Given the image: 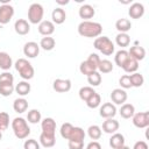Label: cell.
<instances>
[{
	"label": "cell",
	"mask_w": 149,
	"mask_h": 149,
	"mask_svg": "<svg viewBox=\"0 0 149 149\" xmlns=\"http://www.w3.org/2000/svg\"><path fill=\"white\" fill-rule=\"evenodd\" d=\"M78 34L84 37H99L102 33V26L94 21H81L78 24Z\"/></svg>",
	"instance_id": "obj_1"
},
{
	"label": "cell",
	"mask_w": 149,
	"mask_h": 149,
	"mask_svg": "<svg viewBox=\"0 0 149 149\" xmlns=\"http://www.w3.org/2000/svg\"><path fill=\"white\" fill-rule=\"evenodd\" d=\"M14 66H15V70L19 72L20 77H21L23 80H27V81H28V80L31 79V78L34 77V74H35V70H34L31 63H30L28 59H26V58H19V59L15 62Z\"/></svg>",
	"instance_id": "obj_2"
},
{
	"label": "cell",
	"mask_w": 149,
	"mask_h": 149,
	"mask_svg": "<svg viewBox=\"0 0 149 149\" xmlns=\"http://www.w3.org/2000/svg\"><path fill=\"white\" fill-rule=\"evenodd\" d=\"M12 129H13L14 135L19 140L27 139L28 135L30 134V128L28 126V122L26 121V119L21 116H17L12 121Z\"/></svg>",
	"instance_id": "obj_3"
},
{
	"label": "cell",
	"mask_w": 149,
	"mask_h": 149,
	"mask_svg": "<svg viewBox=\"0 0 149 149\" xmlns=\"http://www.w3.org/2000/svg\"><path fill=\"white\" fill-rule=\"evenodd\" d=\"M99 62H100V57L97 54H90V56L87 57V59L83 61L80 63V65H79L80 73L81 74H85V76H88V74L95 72L97 69H98Z\"/></svg>",
	"instance_id": "obj_4"
},
{
	"label": "cell",
	"mask_w": 149,
	"mask_h": 149,
	"mask_svg": "<svg viewBox=\"0 0 149 149\" xmlns=\"http://www.w3.org/2000/svg\"><path fill=\"white\" fill-rule=\"evenodd\" d=\"M93 45L97 50H99L105 56H111L114 52V43L107 37V36H99L94 40Z\"/></svg>",
	"instance_id": "obj_5"
},
{
	"label": "cell",
	"mask_w": 149,
	"mask_h": 149,
	"mask_svg": "<svg viewBox=\"0 0 149 149\" xmlns=\"http://www.w3.org/2000/svg\"><path fill=\"white\" fill-rule=\"evenodd\" d=\"M43 15H44V9L41 3L34 2L29 6L28 8V21L33 24L41 23L43 21Z\"/></svg>",
	"instance_id": "obj_6"
},
{
	"label": "cell",
	"mask_w": 149,
	"mask_h": 149,
	"mask_svg": "<svg viewBox=\"0 0 149 149\" xmlns=\"http://www.w3.org/2000/svg\"><path fill=\"white\" fill-rule=\"evenodd\" d=\"M133 125L137 128H147L149 126V112L135 113L132 118Z\"/></svg>",
	"instance_id": "obj_7"
},
{
	"label": "cell",
	"mask_w": 149,
	"mask_h": 149,
	"mask_svg": "<svg viewBox=\"0 0 149 149\" xmlns=\"http://www.w3.org/2000/svg\"><path fill=\"white\" fill-rule=\"evenodd\" d=\"M14 15V7L10 3L0 6V24H7Z\"/></svg>",
	"instance_id": "obj_8"
},
{
	"label": "cell",
	"mask_w": 149,
	"mask_h": 149,
	"mask_svg": "<svg viewBox=\"0 0 149 149\" xmlns=\"http://www.w3.org/2000/svg\"><path fill=\"white\" fill-rule=\"evenodd\" d=\"M99 114L101 118L105 119H112L116 115V107L112 102H105L99 108Z\"/></svg>",
	"instance_id": "obj_9"
},
{
	"label": "cell",
	"mask_w": 149,
	"mask_h": 149,
	"mask_svg": "<svg viewBox=\"0 0 149 149\" xmlns=\"http://www.w3.org/2000/svg\"><path fill=\"white\" fill-rule=\"evenodd\" d=\"M52 88L58 93H65L71 90V80L70 79H62L57 78L52 83Z\"/></svg>",
	"instance_id": "obj_10"
},
{
	"label": "cell",
	"mask_w": 149,
	"mask_h": 149,
	"mask_svg": "<svg viewBox=\"0 0 149 149\" xmlns=\"http://www.w3.org/2000/svg\"><path fill=\"white\" fill-rule=\"evenodd\" d=\"M23 54L28 58H35L40 54V45L36 42H34V41L27 42L23 45Z\"/></svg>",
	"instance_id": "obj_11"
},
{
	"label": "cell",
	"mask_w": 149,
	"mask_h": 149,
	"mask_svg": "<svg viewBox=\"0 0 149 149\" xmlns=\"http://www.w3.org/2000/svg\"><path fill=\"white\" fill-rule=\"evenodd\" d=\"M127 98H128L127 92L123 88H114L111 92V99H112L113 104H115V105H123L126 102Z\"/></svg>",
	"instance_id": "obj_12"
},
{
	"label": "cell",
	"mask_w": 149,
	"mask_h": 149,
	"mask_svg": "<svg viewBox=\"0 0 149 149\" xmlns=\"http://www.w3.org/2000/svg\"><path fill=\"white\" fill-rule=\"evenodd\" d=\"M144 14V6L141 2H133L128 9V15L132 19H141Z\"/></svg>",
	"instance_id": "obj_13"
},
{
	"label": "cell",
	"mask_w": 149,
	"mask_h": 149,
	"mask_svg": "<svg viewBox=\"0 0 149 149\" xmlns=\"http://www.w3.org/2000/svg\"><path fill=\"white\" fill-rule=\"evenodd\" d=\"M41 128H42V133L55 135L56 134V121L52 118H45L41 121Z\"/></svg>",
	"instance_id": "obj_14"
},
{
	"label": "cell",
	"mask_w": 149,
	"mask_h": 149,
	"mask_svg": "<svg viewBox=\"0 0 149 149\" xmlns=\"http://www.w3.org/2000/svg\"><path fill=\"white\" fill-rule=\"evenodd\" d=\"M38 33L43 36H50L54 31H55V24L52 23V21L49 20H43L41 23H38Z\"/></svg>",
	"instance_id": "obj_15"
},
{
	"label": "cell",
	"mask_w": 149,
	"mask_h": 149,
	"mask_svg": "<svg viewBox=\"0 0 149 149\" xmlns=\"http://www.w3.org/2000/svg\"><path fill=\"white\" fill-rule=\"evenodd\" d=\"M128 55H129V57H132L135 61L140 62V61L144 59V57H146V49L143 47H140V45L135 44V45H133V47L129 48Z\"/></svg>",
	"instance_id": "obj_16"
},
{
	"label": "cell",
	"mask_w": 149,
	"mask_h": 149,
	"mask_svg": "<svg viewBox=\"0 0 149 149\" xmlns=\"http://www.w3.org/2000/svg\"><path fill=\"white\" fill-rule=\"evenodd\" d=\"M14 29H15V33L19 35H27L30 31V24L27 20L19 19L14 23Z\"/></svg>",
	"instance_id": "obj_17"
},
{
	"label": "cell",
	"mask_w": 149,
	"mask_h": 149,
	"mask_svg": "<svg viewBox=\"0 0 149 149\" xmlns=\"http://www.w3.org/2000/svg\"><path fill=\"white\" fill-rule=\"evenodd\" d=\"M119 121H116L114 118L112 119H106L102 122V130L107 134H114L119 129Z\"/></svg>",
	"instance_id": "obj_18"
},
{
	"label": "cell",
	"mask_w": 149,
	"mask_h": 149,
	"mask_svg": "<svg viewBox=\"0 0 149 149\" xmlns=\"http://www.w3.org/2000/svg\"><path fill=\"white\" fill-rule=\"evenodd\" d=\"M78 14H79L80 19H85V21H87V19H92L95 15V10L91 5L84 3V5H81L79 7Z\"/></svg>",
	"instance_id": "obj_19"
},
{
	"label": "cell",
	"mask_w": 149,
	"mask_h": 149,
	"mask_svg": "<svg viewBox=\"0 0 149 149\" xmlns=\"http://www.w3.org/2000/svg\"><path fill=\"white\" fill-rule=\"evenodd\" d=\"M51 19L54 24H62L66 19V13L62 7H56L51 13Z\"/></svg>",
	"instance_id": "obj_20"
},
{
	"label": "cell",
	"mask_w": 149,
	"mask_h": 149,
	"mask_svg": "<svg viewBox=\"0 0 149 149\" xmlns=\"http://www.w3.org/2000/svg\"><path fill=\"white\" fill-rule=\"evenodd\" d=\"M119 113H120L121 118H123V119H130V118H133V115L135 114V107H134V105H132V104L125 102L123 105H121Z\"/></svg>",
	"instance_id": "obj_21"
},
{
	"label": "cell",
	"mask_w": 149,
	"mask_h": 149,
	"mask_svg": "<svg viewBox=\"0 0 149 149\" xmlns=\"http://www.w3.org/2000/svg\"><path fill=\"white\" fill-rule=\"evenodd\" d=\"M40 143L44 148H52L55 146V143H56V135L41 133V135H40Z\"/></svg>",
	"instance_id": "obj_22"
},
{
	"label": "cell",
	"mask_w": 149,
	"mask_h": 149,
	"mask_svg": "<svg viewBox=\"0 0 149 149\" xmlns=\"http://www.w3.org/2000/svg\"><path fill=\"white\" fill-rule=\"evenodd\" d=\"M12 66H13L12 57L5 51H0V69L3 71H8Z\"/></svg>",
	"instance_id": "obj_23"
},
{
	"label": "cell",
	"mask_w": 149,
	"mask_h": 149,
	"mask_svg": "<svg viewBox=\"0 0 149 149\" xmlns=\"http://www.w3.org/2000/svg\"><path fill=\"white\" fill-rule=\"evenodd\" d=\"M109 146L113 149H118L122 146H125V136L120 133H114L112 134L111 139H109Z\"/></svg>",
	"instance_id": "obj_24"
},
{
	"label": "cell",
	"mask_w": 149,
	"mask_h": 149,
	"mask_svg": "<svg viewBox=\"0 0 149 149\" xmlns=\"http://www.w3.org/2000/svg\"><path fill=\"white\" fill-rule=\"evenodd\" d=\"M115 28L119 33H126L127 34V31H129L132 28V22L128 19L121 17L115 22Z\"/></svg>",
	"instance_id": "obj_25"
},
{
	"label": "cell",
	"mask_w": 149,
	"mask_h": 149,
	"mask_svg": "<svg viewBox=\"0 0 149 149\" xmlns=\"http://www.w3.org/2000/svg\"><path fill=\"white\" fill-rule=\"evenodd\" d=\"M38 45H40V48H42L43 50H45V51H50V50H52V49L55 48V45H56V41H55V38L51 37V36H44V37L41 38Z\"/></svg>",
	"instance_id": "obj_26"
},
{
	"label": "cell",
	"mask_w": 149,
	"mask_h": 149,
	"mask_svg": "<svg viewBox=\"0 0 149 149\" xmlns=\"http://www.w3.org/2000/svg\"><path fill=\"white\" fill-rule=\"evenodd\" d=\"M13 109L16 113H20V114L23 113V112H26L28 109V101H27V99H24L22 97L15 99L14 102H13Z\"/></svg>",
	"instance_id": "obj_27"
},
{
	"label": "cell",
	"mask_w": 149,
	"mask_h": 149,
	"mask_svg": "<svg viewBox=\"0 0 149 149\" xmlns=\"http://www.w3.org/2000/svg\"><path fill=\"white\" fill-rule=\"evenodd\" d=\"M30 90H31V86H30V84H29L27 80L19 81V84H16V86H15V92H16L19 95H21L22 98H23L24 95H27V94L30 92Z\"/></svg>",
	"instance_id": "obj_28"
},
{
	"label": "cell",
	"mask_w": 149,
	"mask_h": 149,
	"mask_svg": "<svg viewBox=\"0 0 149 149\" xmlns=\"http://www.w3.org/2000/svg\"><path fill=\"white\" fill-rule=\"evenodd\" d=\"M122 69H123V71L127 72V73H134V72H136L137 69H139V62L135 61L134 58L129 57V58L126 61V63L122 65Z\"/></svg>",
	"instance_id": "obj_29"
},
{
	"label": "cell",
	"mask_w": 149,
	"mask_h": 149,
	"mask_svg": "<svg viewBox=\"0 0 149 149\" xmlns=\"http://www.w3.org/2000/svg\"><path fill=\"white\" fill-rule=\"evenodd\" d=\"M128 58H129L128 51L121 49V50L116 51V54H115V56H114V62H115V64H116L119 68H122V65L126 63V61H127Z\"/></svg>",
	"instance_id": "obj_30"
},
{
	"label": "cell",
	"mask_w": 149,
	"mask_h": 149,
	"mask_svg": "<svg viewBox=\"0 0 149 149\" xmlns=\"http://www.w3.org/2000/svg\"><path fill=\"white\" fill-rule=\"evenodd\" d=\"M85 130L80 127H73L71 134H70V137L68 141H84L85 139Z\"/></svg>",
	"instance_id": "obj_31"
},
{
	"label": "cell",
	"mask_w": 149,
	"mask_h": 149,
	"mask_svg": "<svg viewBox=\"0 0 149 149\" xmlns=\"http://www.w3.org/2000/svg\"><path fill=\"white\" fill-rule=\"evenodd\" d=\"M97 71L99 73H109L113 71V63L108 59H100Z\"/></svg>",
	"instance_id": "obj_32"
},
{
	"label": "cell",
	"mask_w": 149,
	"mask_h": 149,
	"mask_svg": "<svg viewBox=\"0 0 149 149\" xmlns=\"http://www.w3.org/2000/svg\"><path fill=\"white\" fill-rule=\"evenodd\" d=\"M115 43L121 48H126L130 43V36L126 33H119L115 36Z\"/></svg>",
	"instance_id": "obj_33"
},
{
	"label": "cell",
	"mask_w": 149,
	"mask_h": 149,
	"mask_svg": "<svg viewBox=\"0 0 149 149\" xmlns=\"http://www.w3.org/2000/svg\"><path fill=\"white\" fill-rule=\"evenodd\" d=\"M129 79H130L132 87H141L144 84V77L139 72H134L129 74Z\"/></svg>",
	"instance_id": "obj_34"
},
{
	"label": "cell",
	"mask_w": 149,
	"mask_h": 149,
	"mask_svg": "<svg viewBox=\"0 0 149 149\" xmlns=\"http://www.w3.org/2000/svg\"><path fill=\"white\" fill-rule=\"evenodd\" d=\"M94 93H95V91H94L93 87H91V86H83V87H80V90H79V92H78L79 98H80L83 101H87Z\"/></svg>",
	"instance_id": "obj_35"
},
{
	"label": "cell",
	"mask_w": 149,
	"mask_h": 149,
	"mask_svg": "<svg viewBox=\"0 0 149 149\" xmlns=\"http://www.w3.org/2000/svg\"><path fill=\"white\" fill-rule=\"evenodd\" d=\"M101 134H102L101 128L98 125H92V126H90L87 128V135L90 136L91 140H94V141L99 140L101 137Z\"/></svg>",
	"instance_id": "obj_36"
},
{
	"label": "cell",
	"mask_w": 149,
	"mask_h": 149,
	"mask_svg": "<svg viewBox=\"0 0 149 149\" xmlns=\"http://www.w3.org/2000/svg\"><path fill=\"white\" fill-rule=\"evenodd\" d=\"M87 83L90 84L91 87H95V86H99L101 84V74L95 71L91 74L87 76Z\"/></svg>",
	"instance_id": "obj_37"
},
{
	"label": "cell",
	"mask_w": 149,
	"mask_h": 149,
	"mask_svg": "<svg viewBox=\"0 0 149 149\" xmlns=\"http://www.w3.org/2000/svg\"><path fill=\"white\" fill-rule=\"evenodd\" d=\"M42 119V115H41V112L38 109H30L27 114V120L28 122L30 123H38Z\"/></svg>",
	"instance_id": "obj_38"
},
{
	"label": "cell",
	"mask_w": 149,
	"mask_h": 149,
	"mask_svg": "<svg viewBox=\"0 0 149 149\" xmlns=\"http://www.w3.org/2000/svg\"><path fill=\"white\" fill-rule=\"evenodd\" d=\"M86 102V105H87V107L88 108H97V107H99L100 106V102H101V97H100V94L99 93H94L87 101H85Z\"/></svg>",
	"instance_id": "obj_39"
},
{
	"label": "cell",
	"mask_w": 149,
	"mask_h": 149,
	"mask_svg": "<svg viewBox=\"0 0 149 149\" xmlns=\"http://www.w3.org/2000/svg\"><path fill=\"white\" fill-rule=\"evenodd\" d=\"M72 129H73V126H72L70 122H64V123L61 126V129H59L61 136H62L63 139H65V140H69Z\"/></svg>",
	"instance_id": "obj_40"
},
{
	"label": "cell",
	"mask_w": 149,
	"mask_h": 149,
	"mask_svg": "<svg viewBox=\"0 0 149 149\" xmlns=\"http://www.w3.org/2000/svg\"><path fill=\"white\" fill-rule=\"evenodd\" d=\"M15 91L14 84H0V94L2 97H9Z\"/></svg>",
	"instance_id": "obj_41"
},
{
	"label": "cell",
	"mask_w": 149,
	"mask_h": 149,
	"mask_svg": "<svg viewBox=\"0 0 149 149\" xmlns=\"http://www.w3.org/2000/svg\"><path fill=\"white\" fill-rule=\"evenodd\" d=\"M9 127V114L7 112H0V132L6 130Z\"/></svg>",
	"instance_id": "obj_42"
},
{
	"label": "cell",
	"mask_w": 149,
	"mask_h": 149,
	"mask_svg": "<svg viewBox=\"0 0 149 149\" xmlns=\"http://www.w3.org/2000/svg\"><path fill=\"white\" fill-rule=\"evenodd\" d=\"M14 83V76L8 72V71H3L0 74V84H13Z\"/></svg>",
	"instance_id": "obj_43"
},
{
	"label": "cell",
	"mask_w": 149,
	"mask_h": 149,
	"mask_svg": "<svg viewBox=\"0 0 149 149\" xmlns=\"http://www.w3.org/2000/svg\"><path fill=\"white\" fill-rule=\"evenodd\" d=\"M23 149H41V147L35 139H28L23 143Z\"/></svg>",
	"instance_id": "obj_44"
},
{
	"label": "cell",
	"mask_w": 149,
	"mask_h": 149,
	"mask_svg": "<svg viewBox=\"0 0 149 149\" xmlns=\"http://www.w3.org/2000/svg\"><path fill=\"white\" fill-rule=\"evenodd\" d=\"M119 84H120V88H123V90H127V88H130L132 87V84H130V79H129V74H123L120 79H119Z\"/></svg>",
	"instance_id": "obj_45"
},
{
	"label": "cell",
	"mask_w": 149,
	"mask_h": 149,
	"mask_svg": "<svg viewBox=\"0 0 149 149\" xmlns=\"http://www.w3.org/2000/svg\"><path fill=\"white\" fill-rule=\"evenodd\" d=\"M68 147H69V149H83L84 141H69Z\"/></svg>",
	"instance_id": "obj_46"
},
{
	"label": "cell",
	"mask_w": 149,
	"mask_h": 149,
	"mask_svg": "<svg viewBox=\"0 0 149 149\" xmlns=\"http://www.w3.org/2000/svg\"><path fill=\"white\" fill-rule=\"evenodd\" d=\"M133 149H148V144L144 141H137L135 142Z\"/></svg>",
	"instance_id": "obj_47"
},
{
	"label": "cell",
	"mask_w": 149,
	"mask_h": 149,
	"mask_svg": "<svg viewBox=\"0 0 149 149\" xmlns=\"http://www.w3.org/2000/svg\"><path fill=\"white\" fill-rule=\"evenodd\" d=\"M86 149H101V146L97 141H92L86 146Z\"/></svg>",
	"instance_id": "obj_48"
},
{
	"label": "cell",
	"mask_w": 149,
	"mask_h": 149,
	"mask_svg": "<svg viewBox=\"0 0 149 149\" xmlns=\"http://www.w3.org/2000/svg\"><path fill=\"white\" fill-rule=\"evenodd\" d=\"M56 3L57 5H68L69 3V0H64V1H62V0H56Z\"/></svg>",
	"instance_id": "obj_49"
},
{
	"label": "cell",
	"mask_w": 149,
	"mask_h": 149,
	"mask_svg": "<svg viewBox=\"0 0 149 149\" xmlns=\"http://www.w3.org/2000/svg\"><path fill=\"white\" fill-rule=\"evenodd\" d=\"M118 149H130V148H129V147H127V146L125 144V146H122V147H120V148H118Z\"/></svg>",
	"instance_id": "obj_50"
},
{
	"label": "cell",
	"mask_w": 149,
	"mask_h": 149,
	"mask_svg": "<svg viewBox=\"0 0 149 149\" xmlns=\"http://www.w3.org/2000/svg\"><path fill=\"white\" fill-rule=\"evenodd\" d=\"M121 3H130V1H120Z\"/></svg>",
	"instance_id": "obj_51"
},
{
	"label": "cell",
	"mask_w": 149,
	"mask_h": 149,
	"mask_svg": "<svg viewBox=\"0 0 149 149\" xmlns=\"http://www.w3.org/2000/svg\"><path fill=\"white\" fill-rule=\"evenodd\" d=\"M2 140V132H0V141Z\"/></svg>",
	"instance_id": "obj_52"
},
{
	"label": "cell",
	"mask_w": 149,
	"mask_h": 149,
	"mask_svg": "<svg viewBox=\"0 0 149 149\" xmlns=\"http://www.w3.org/2000/svg\"><path fill=\"white\" fill-rule=\"evenodd\" d=\"M8 149H10V148H8Z\"/></svg>",
	"instance_id": "obj_53"
}]
</instances>
